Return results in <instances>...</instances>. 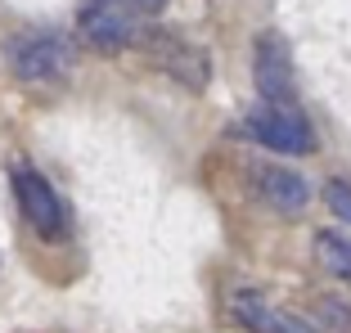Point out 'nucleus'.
<instances>
[{
    "label": "nucleus",
    "mask_w": 351,
    "mask_h": 333,
    "mask_svg": "<svg viewBox=\"0 0 351 333\" xmlns=\"http://www.w3.org/2000/svg\"><path fill=\"white\" fill-rule=\"evenodd\" d=\"M315 261L324 266V275L351 284V239L338 234V230H320L315 234Z\"/></svg>",
    "instance_id": "obj_9"
},
{
    "label": "nucleus",
    "mask_w": 351,
    "mask_h": 333,
    "mask_svg": "<svg viewBox=\"0 0 351 333\" xmlns=\"http://www.w3.org/2000/svg\"><path fill=\"white\" fill-rule=\"evenodd\" d=\"M243 136L257 140L270 153H289V158L315 153V126H311V117L298 104H270V99H261L243 117Z\"/></svg>",
    "instance_id": "obj_2"
},
{
    "label": "nucleus",
    "mask_w": 351,
    "mask_h": 333,
    "mask_svg": "<svg viewBox=\"0 0 351 333\" xmlns=\"http://www.w3.org/2000/svg\"><path fill=\"white\" fill-rule=\"evenodd\" d=\"M140 27H145V14L135 10V0H82V10H77L82 41L99 54L131 50Z\"/></svg>",
    "instance_id": "obj_3"
},
{
    "label": "nucleus",
    "mask_w": 351,
    "mask_h": 333,
    "mask_svg": "<svg viewBox=\"0 0 351 333\" xmlns=\"http://www.w3.org/2000/svg\"><path fill=\"white\" fill-rule=\"evenodd\" d=\"M248 185H252V198H257L266 212H275V217L284 221H298L306 217L311 208V185L298 176V171H289V166H248Z\"/></svg>",
    "instance_id": "obj_7"
},
{
    "label": "nucleus",
    "mask_w": 351,
    "mask_h": 333,
    "mask_svg": "<svg viewBox=\"0 0 351 333\" xmlns=\"http://www.w3.org/2000/svg\"><path fill=\"white\" fill-rule=\"evenodd\" d=\"M230 311H234V320L248 333H320L311 320L284 311V306H270L257 293H234V297H230Z\"/></svg>",
    "instance_id": "obj_8"
},
{
    "label": "nucleus",
    "mask_w": 351,
    "mask_h": 333,
    "mask_svg": "<svg viewBox=\"0 0 351 333\" xmlns=\"http://www.w3.org/2000/svg\"><path fill=\"white\" fill-rule=\"evenodd\" d=\"M324 208H329L342 225H351V180H338V176H333L329 185H324Z\"/></svg>",
    "instance_id": "obj_10"
},
{
    "label": "nucleus",
    "mask_w": 351,
    "mask_h": 333,
    "mask_svg": "<svg viewBox=\"0 0 351 333\" xmlns=\"http://www.w3.org/2000/svg\"><path fill=\"white\" fill-rule=\"evenodd\" d=\"M5 59L10 73L36 90H54L73 77V41L63 32H19L5 45Z\"/></svg>",
    "instance_id": "obj_1"
},
{
    "label": "nucleus",
    "mask_w": 351,
    "mask_h": 333,
    "mask_svg": "<svg viewBox=\"0 0 351 333\" xmlns=\"http://www.w3.org/2000/svg\"><path fill=\"white\" fill-rule=\"evenodd\" d=\"M135 10L145 14V18H154V14H162V10H167V0H135Z\"/></svg>",
    "instance_id": "obj_11"
},
{
    "label": "nucleus",
    "mask_w": 351,
    "mask_h": 333,
    "mask_svg": "<svg viewBox=\"0 0 351 333\" xmlns=\"http://www.w3.org/2000/svg\"><path fill=\"white\" fill-rule=\"evenodd\" d=\"M10 180H14V198H19V212L45 243H63L68 239V208H63L59 189L27 162H14L10 166Z\"/></svg>",
    "instance_id": "obj_4"
},
{
    "label": "nucleus",
    "mask_w": 351,
    "mask_h": 333,
    "mask_svg": "<svg viewBox=\"0 0 351 333\" xmlns=\"http://www.w3.org/2000/svg\"><path fill=\"white\" fill-rule=\"evenodd\" d=\"M135 45L154 59V68H162L167 77H176L185 90H207L212 63H207V50H198L194 41H185V36H176V32H167V27H140Z\"/></svg>",
    "instance_id": "obj_5"
},
{
    "label": "nucleus",
    "mask_w": 351,
    "mask_h": 333,
    "mask_svg": "<svg viewBox=\"0 0 351 333\" xmlns=\"http://www.w3.org/2000/svg\"><path fill=\"white\" fill-rule=\"evenodd\" d=\"M252 86L270 104H298V77H293V54L279 32H261L252 45Z\"/></svg>",
    "instance_id": "obj_6"
}]
</instances>
